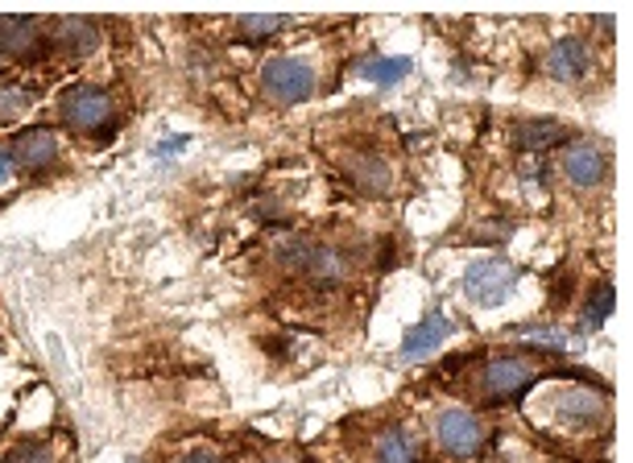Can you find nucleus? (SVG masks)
I'll return each instance as SVG.
<instances>
[{"label":"nucleus","mask_w":633,"mask_h":463,"mask_svg":"<svg viewBox=\"0 0 633 463\" xmlns=\"http://www.w3.org/2000/svg\"><path fill=\"white\" fill-rule=\"evenodd\" d=\"M59 113H63L66 128H75V133H100V128L112 125V96L108 92H100L92 83H75V87H66L63 96H59Z\"/></svg>","instance_id":"obj_1"},{"label":"nucleus","mask_w":633,"mask_h":463,"mask_svg":"<svg viewBox=\"0 0 633 463\" xmlns=\"http://www.w3.org/2000/svg\"><path fill=\"white\" fill-rule=\"evenodd\" d=\"M261 87L273 104H307L315 96V71H311V63L282 54V59H270L261 66Z\"/></svg>","instance_id":"obj_2"},{"label":"nucleus","mask_w":633,"mask_h":463,"mask_svg":"<svg viewBox=\"0 0 633 463\" xmlns=\"http://www.w3.org/2000/svg\"><path fill=\"white\" fill-rule=\"evenodd\" d=\"M513 286H518V270L506 265V261H497V256L473 261V265L464 270V294H468L476 306L506 303L509 294H513Z\"/></svg>","instance_id":"obj_3"},{"label":"nucleus","mask_w":633,"mask_h":463,"mask_svg":"<svg viewBox=\"0 0 633 463\" xmlns=\"http://www.w3.org/2000/svg\"><path fill=\"white\" fill-rule=\"evenodd\" d=\"M435 439L447 455L456 460H473L476 451L485 448V422L473 414V410H444L439 422H435Z\"/></svg>","instance_id":"obj_4"},{"label":"nucleus","mask_w":633,"mask_h":463,"mask_svg":"<svg viewBox=\"0 0 633 463\" xmlns=\"http://www.w3.org/2000/svg\"><path fill=\"white\" fill-rule=\"evenodd\" d=\"M542 377V368L530 360V356H497L489 368H485V389L492 398H518L530 385Z\"/></svg>","instance_id":"obj_5"},{"label":"nucleus","mask_w":633,"mask_h":463,"mask_svg":"<svg viewBox=\"0 0 633 463\" xmlns=\"http://www.w3.org/2000/svg\"><path fill=\"white\" fill-rule=\"evenodd\" d=\"M563 175L575 187H596L609 178V145L601 141H575L563 154Z\"/></svg>","instance_id":"obj_6"},{"label":"nucleus","mask_w":633,"mask_h":463,"mask_svg":"<svg viewBox=\"0 0 633 463\" xmlns=\"http://www.w3.org/2000/svg\"><path fill=\"white\" fill-rule=\"evenodd\" d=\"M42 21H30V17H0V54L4 59H17V63H30L42 50Z\"/></svg>","instance_id":"obj_7"},{"label":"nucleus","mask_w":633,"mask_h":463,"mask_svg":"<svg viewBox=\"0 0 633 463\" xmlns=\"http://www.w3.org/2000/svg\"><path fill=\"white\" fill-rule=\"evenodd\" d=\"M542 66H547V75H551V80L575 83L592 71V50H588L580 38H559V42L547 50Z\"/></svg>","instance_id":"obj_8"},{"label":"nucleus","mask_w":633,"mask_h":463,"mask_svg":"<svg viewBox=\"0 0 633 463\" xmlns=\"http://www.w3.org/2000/svg\"><path fill=\"white\" fill-rule=\"evenodd\" d=\"M50 42L66 54H92L100 50V25L87 21V17H59V21H50Z\"/></svg>","instance_id":"obj_9"},{"label":"nucleus","mask_w":633,"mask_h":463,"mask_svg":"<svg viewBox=\"0 0 633 463\" xmlns=\"http://www.w3.org/2000/svg\"><path fill=\"white\" fill-rule=\"evenodd\" d=\"M13 158L25 166V170H50L59 161V137L46 133V128H33V133H21L17 137Z\"/></svg>","instance_id":"obj_10"},{"label":"nucleus","mask_w":633,"mask_h":463,"mask_svg":"<svg viewBox=\"0 0 633 463\" xmlns=\"http://www.w3.org/2000/svg\"><path fill=\"white\" fill-rule=\"evenodd\" d=\"M447 336H452V323L444 319V311H430L418 327L406 332V339H402V356H406V360H418V356H427V351L439 348Z\"/></svg>","instance_id":"obj_11"},{"label":"nucleus","mask_w":633,"mask_h":463,"mask_svg":"<svg viewBox=\"0 0 633 463\" xmlns=\"http://www.w3.org/2000/svg\"><path fill=\"white\" fill-rule=\"evenodd\" d=\"M554 406H559V418L571 422V427H592V422L604 414V401L596 398L592 389H580V385L563 389V393L554 398Z\"/></svg>","instance_id":"obj_12"},{"label":"nucleus","mask_w":633,"mask_h":463,"mask_svg":"<svg viewBox=\"0 0 633 463\" xmlns=\"http://www.w3.org/2000/svg\"><path fill=\"white\" fill-rule=\"evenodd\" d=\"M349 178L356 182V191L364 194H385L390 182H394L390 161L377 158V154H356V158H349Z\"/></svg>","instance_id":"obj_13"},{"label":"nucleus","mask_w":633,"mask_h":463,"mask_svg":"<svg viewBox=\"0 0 633 463\" xmlns=\"http://www.w3.org/2000/svg\"><path fill=\"white\" fill-rule=\"evenodd\" d=\"M349 256L340 253V249H328V244H315V256H311V265H307V277L315 282L319 290H332L340 286L344 277H349Z\"/></svg>","instance_id":"obj_14"},{"label":"nucleus","mask_w":633,"mask_h":463,"mask_svg":"<svg viewBox=\"0 0 633 463\" xmlns=\"http://www.w3.org/2000/svg\"><path fill=\"white\" fill-rule=\"evenodd\" d=\"M373 463H418V451H414L411 434L406 431H385L373 443Z\"/></svg>","instance_id":"obj_15"},{"label":"nucleus","mask_w":633,"mask_h":463,"mask_svg":"<svg viewBox=\"0 0 633 463\" xmlns=\"http://www.w3.org/2000/svg\"><path fill=\"white\" fill-rule=\"evenodd\" d=\"M311 256H315V240H307V236H278V244H273V261H278L282 270L307 273Z\"/></svg>","instance_id":"obj_16"},{"label":"nucleus","mask_w":633,"mask_h":463,"mask_svg":"<svg viewBox=\"0 0 633 463\" xmlns=\"http://www.w3.org/2000/svg\"><path fill=\"white\" fill-rule=\"evenodd\" d=\"M554 141H563V125L559 120H530V125H518V145L539 154V149H551Z\"/></svg>","instance_id":"obj_17"},{"label":"nucleus","mask_w":633,"mask_h":463,"mask_svg":"<svg viewBox=\"0 0 633 463\" xmlns=\"http://www.w3.org/2000/svg\"><path fill=\"white\" fill-rule=\"evenodd\" d=\"M411 59H373V63L361 66V75L369 83H377V87H390V83H402L411 75Z\"/></svg>","instance_id":"obj_18"},{"label":"nucleus","mask_w":633,"mask_h":463,"mask_svg":"<svg viewBox=\"0 0 633 463\" xmlns=\"http://www.w3.org/2000/svg\"><path fill=\"white\" fill-rule=\"evenodd\" d=\"M282 25H290V17H240L237 33H240V42H266V38L278 33Z\"/></svg>","instance_id":"obj_19"},{"label":"nucleus","mask_w":633,"mask_h":463,"mask_svg":"<svg viewBox=\"0 0 633 463\" xmlns=\"http://www.w3.org/2000/svg\"><path fill=\"white\" fill-rule=\"evenodd\" d=\"M613 282H601V290H592V298H588V311H584V327H601L609 319V311H613Z\"/></svg>","instance_id":"obj_20"},{"label":"nucleus","mask_w":633,"mask_h":463,"mask_svg":"<svg viewBox=\"0 0 633 463\" xmlns=\"http://www.w3.org/2000/svg\"><path fill=\"white\" fill-rule=\"evenodd\" d=\"M522 339L526 344H535V348H547V351H563V344H568L559 327H526Z\"/></svg>","instance_id":"obj_21"},{"label":"nucleus","mask_w":633,"mask_h":463,"mask_svg":"<svg viewBox=\"0 0 633 463\" xmlns=\"http://www.w3.org/2000/svg\"><path fill=\"white\" fill-rule=\"evenodd\" d=\"M4 463H54V455H50L46 443H21L4 455Z\"/></svg>","instance_id":"obj_22"},{"label":"nucleus","mask_w":633,"mask_h":463,"mask_svg":"<svg viewBox=\"0 0 633 463\" xmlns=\"http://www.w3.org/2000/svg\"><path fill=\"white\" fill-rule=\"evenodd\" d=\"M30 92L25 87H0V120H9V116H17L25 104H30Z\"/></svg>","instance_id":"obj_23"},{"label":"nucleus","mask_w":633,"mask_h":463,"mask_svg":"<svg viewBox=\"0 0 633 463\" xmlns=\"http://www.w3.org/2000/svg\"><path fill=\"white\" fill-rule=\"evenodd\" d=\"M9 178H13V154L0 149V182H9Z\"/></svg>","instance_id":"obj_24"},{"label":"nucleus","mask_w":633,"mask_h":463,"mask_svg":"<svg viewBox=\"0 0 633 463\" xmlns=\"http://www.w3.org/2000/svg\"><path fill=\"white\" fill-rule=\"evenodd\" d=\"M183 463H220V460H216L211 451H190V455H187Z\"/></svg>","instance_id":"obj_25"},{"label":"nucleus","mask_w":633,"mask_h":463,"mask_svg":"<svg viewBox=\"0 0 633 463\" xmlns=\"http://www.w3.org/2000/svg\"><path fill=\"white\" fill-rule=\"evenodd\" d=\"M187 145V137H175L170 145H158V154H175V149H183Z\"/></svg>","instance_id":"obj_26"}]
</instances>
